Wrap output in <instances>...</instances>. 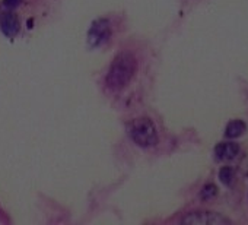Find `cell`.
Masks as SVG:
<instances>
[{
    "label": "cell",
    "instance_id": "6da1fadb",
    "mask_svg": "<svg viewBox=\"0 0 248 225\" xmlns=\"http://www.w3.org/2000/svg\"><path fill=\"white\" fill-rule=\"evenodd\" d=\"M138 72V60L129 51H121L117 54L109 66L105 78L107 88L111 91H121L126 88Z\"/></svg>",
    "mask_w": 248,
    "mask_h": 225
},
{
    "label": "cell",
    "instance_id": "7a4b0ae2",
    "mask_svg": "<svg viewBox=\"0 0 248 225\" xmlns=\"http://www.w3.org/2000/svg\"><path fill=\"white\" fill-rule=\"evenodd\" d=\"M127 130L133 142L142 148H151L158 144V132L149 117H139L132 120Z\"/></svg>",
    "mask_w": 248,
    "mask_h": 225
},
{
    "label": "cell",
    "instance_id": "3957f363",
    "mask_svg": "<svg viewBox=\"0 0 248 225\" xmlns=\"http://www.w3.org/2000/svg\"><path fill=\"white\" fill-rule=\"evenodd\" d=\"M183 224L190 225H228L231 219L225 218L220 213L210 212V210H196L190 212L183 218Z\"/></svg>",
    "mask_w": 248,
    "mask_h": 225
},
{
    "label": "cell",
    "instance_id": "277c9868",
    "mask_svg": "<svg viewBox=\"0 0 248 225\" xmlns=\"http://www.w3.org/2000/svg\"><path fill=\"white\" fill-rule=\"evenodd\" d=\"M112 30L111 22L108 19H96L88 32V44L89 47H99L111 38Z\"/></svg>",
    "mask_w": 248,
    "mask_h": 225
},
{
    "label": "cell",
    "instance_id": "5b68a950",
    "mask_svg": "<svg viewBox=\"0 0 248 225\" xmlns=\"http://www.w3.org/2000/svg\"><path fill=\"white\" fill-rule=\"evenodd\" d=\"M19 28H21V22H19V18L16 14L6 12L2 15V18H0V30H2V32L6 37L14 38L19 32Z\"/></svg>",
    "mask_w": 248,
    "mask_h": 225
},
{
    "label": "cell",
    "instance_id": "8992f818",
    "mask_svg": "<svg viewBox=\"0 0 248 225\" xmlns=\"http://www.w3.org/2000/svg\"><path fill=\"white\" fill-rule=\"evenodd\" d=\"M239 152V146L235 142H222L215 148V157L217 161H229L233 160Z\"/></svg>",
    "mask_w": 248,
    "mask_h": 225
},
{
    "label": "cell",
    "instance_id": "52a82bcc",
    "mask_svg": "<svg viewBox=\"0 0 248 225\" xmlns=\"http://www.w3.org/2000/svg\"><path fill=\"white\" fill-rule=\"evenodd\" d=\"M247 130V125L242 120H232L228 123L226 129H225V136L229 139H235L239 138L241 135H244Z\"/></svg>",
    "mask_w": 248,
    "mask_h": 225
},
{
    "label": "cell",
    "instance_id": "ba28073f",
    "mask_svg": "<svg viewBox=\"0 0 248 225\" xmlns=\"http://www.w3.org/2000/svg\"><path fill=\"white\" fill-rule=\"evenodd\" d=\"M219 178L225 186H229V184H232V181L235 178V173L231 167H223L219 171Z\"/></svg>",
    "mask_w": 248,
    "mask_h": 225
},
{
    "label": "cell",
    "instance_id": "9c48e42d",
    "mask_svg": "<svg viewBox=\"0 0 248 225\" xmlns=\"http://www.w3.org/2000/svg\"><path fill=\"white\" fill-rule=\"evenodd\" d=\"M216 194H217V189H216L215 184H206V186H203V189L200 190V197H202V200H210V199H213Z\"/></svg>",
    "mask_w": 248,
    "mask_h": 225
},
{
    "label": "cell",
    "instance_id": "30bf717a",
    "mask_svg": "<svg viewBox=\"0 0 248 225\" xmlns=\"http://www.w3.org/2000/svg\"><path fill=\"white\" fill-rule=\"evenodd\" d=\"M21 3H22V0H5V5H6L8 8H11V9L18 8Z\"/></svg>",
    "mask_w": 248,
    "mask_h": 225
}]
</instances>
